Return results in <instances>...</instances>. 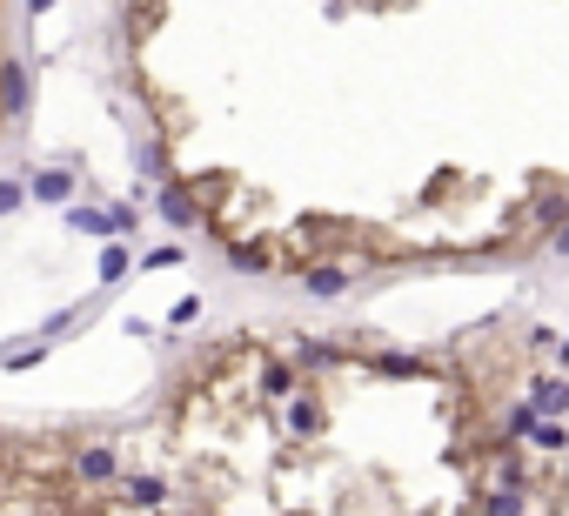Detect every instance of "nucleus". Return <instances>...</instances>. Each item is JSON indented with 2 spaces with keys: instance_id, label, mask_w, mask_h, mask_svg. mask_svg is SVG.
Here are the masks:
<instances>
[{
  "instance_id": "nucleus-1",
  "label": "nucleus",
  "mask_w": 569,
  "mask_h": 516,
  "mask_svg": "<svg viewBox=\"0 0 569 516\" xmlns=\"http://www.w3.org/2000/svg\"><path fill=\"white\" fill-rule=\"evenodd\" d=\"M322 423H329V409H322V389L315 382H302L295 396H288V436H322Z\"/></svg>"
},
{
  "instance_id": "nucleus-2",
  "label": "nucleus",
  "mask_w": 569,
  "mask_h": 516,
  "mask_svg": "<svg viewBox=\"0 0 569 516\" xmlns=\"http://www.w3.org/2000/svg\"><path fill=\"white\" fill-rule=\"evenodd\" d=\"M529 510H536V496L509 490V483H482L476 503H469V516H529Z\"/></svg>"
},
{
  "instance_id": "nucleus-3",
  "label": "nucleus",
  "mask_w": 569,
  "mask_h": 516,
  "mask_svg": "<svg viewBox=\"0 0 569 516\" xmlns=\"http://www.w3.org/2000/svg\"><path fill=\"white\" fill-rule=\"evenodd\" d=\"M349 282H355L349 262H308V269H302V289L315 295V302H335V295H349Z\"/></svg>"
},
{
  "instance_id": "nucleus-4",
  "label": "nucleus",
  "mask_w": 569,
  "mask_h": 516,
  "mask_svg": "<svg viewBox=\"0 0 569 516\" xmlns=\"http://www.w3.org/2000/svg\"><path fill=\"white\" fill-rule=\"evenodd\" d=\"M523 403L536 409V416H569V376H529Z\"/></svg>"
},
{
  "instance_id": "nucleus-5",
  "label": "nucleus",
  "mask_w": 569,
  "mask_h": 516,
  "mask_svg": "<svg viewBox=\"0 0 569 516\" xmlns=\"http://www.w3.org/2000/svg\"><path fill=\"white\" fill-rule=\"evenodd\" d=\"M74 476L81 483H121V463H114L108 443H88V449H74Z\"/></svg>"
},
{
  "instance_id": "nucleus-6",
  "label": "nucleus",
  "mask_w": 569,
  "mask_h": 516,
  "mask_svg": "<svg viewBox=\"0 0 569 516\" xmlns=\"http://www.w3.org/2000/svg\"><path fill=\"white\" fill-rule=\"evenodd\" d=\"M121 503H128V510H161V503H168V483H161V476H121Z\"/></svg>"
},
{
  "instance_id": "nucleus-7",
  "label": "nucleus",
  "mask_w": 569,
  "mask_h": 516,
  "mask_svg": "<svg viewBox=\"0 0 569 516\" xmlns=\"http://www.w3.org/2000/svg\"><path fill=\"white\" fill-rule=\"evenodd\" d=\"M161 215H168L175 228H195L201 222V195H188L181 181H161Z\"/></svg>"
},
{
  "instance_id": "nucleus-8",
  "label": "nucleus",
  "mask_w": 569,
  "mask_h": 516,
  "mask_svg": "<svg viewBox=\"0 0 569 516\" xmlns=\"http://www.w3.org/2000/svg\"><path fill=\"white\" fill-rule=\"evenodd\" d=\"M529 456H569L563 416H536V429H529Z\"/></svg>"
},
{
  "instance_id": "nucleus-9",
  "label": "nucleus",
  "mask_w": 569,
  "mask_h": 516,
  "mask_svg": "<svg viewBox=\"0 0 569 516\" xmlns=\"http://www.w3.org/2000/svg\"><path fill=\"white\" fill-rule=\"evenodd\" d=\"M221 248H228V262H235V269H248V275H268V269H275V255H268L262 242H235V235H228Z\"/></svg>"
},
{
  "instance_id": "nucleus-10",
  "label": "nucleus",
  "mask_w": 569,
  "mask_h": 516,
  "mask_svg": "<svg viewBox=\"0 0 569 516\" xmlns=\"http://www.w3.org/2000/svg\"><path fill=\"white\" fill-rule=\"evenodd\" d=\"M0 108H7V114L27 108V74H21V61H0Z\"/></svg>"
},
{
  "instance_id": "nucleus-11",
  "label": "nucleus",
  "mask_w": 569,
  "mask_h": 516,
  "mask_svg": "<svg viewBox=\"0 0 569 516\" xmlns=\"http://www.w3.org/2000/svg\"><path fill=\"white\" fill-rule=\"evenodd\" d=\"M34 195H41V202H67V195H74V175H67V168H41V175H34Z\"/></svg>"
},
{
  "instance_id": "nucleus-12",
  "label": "nucleus",
  "mask_w": 569,
  "mask_h": 516,
  "mask_svg": "<svg viewBox=\"0 0 569 516\" xmlns=\"http://www.w3.org/2000/svg\"><path fill=\"white\" fill-rule=\"evenodd\" d=\"M67 228H81V235H114V215H101V208H67Z\"/></svg>"
},
{
  "instance_id": "nucleus-13",
  "label": "nucleus",
  "mask_w": 569,
  "mask_h": 516,
  "mask_svg": "<svg viewBox=\"0 0 569 516\" xmlns=\"http://www.w3.org/2000/svg\"><path fill=\"white\" fill-rule=\"evenodd\" d=\"M121 275H128V248H108L101 255V282H121Z\"/></svg>"
},
{
  "instance_id": "nucleus-14",
  "label": "nucleus",
  "mask_w": 569,
  "mask_h": 516,
  "mask_svg": "<svg viewBox=\"0 0 569 516\" xmlns=\"http://www.w3.org/2000/svg\"><path fill=\"white\" fill-rule=\"evenodd\" d=\"M195 315H201V295H181V302H175V315H168V322H175V329H181V322H195Z\"/></svg>"
},
{
  "instance_id": "nucleus-15",
  "label": "nucleus",
  "mask_w": 569,
  "mask_h": 516,
  "mask_svg": "<svg viewBox=\"0 0 569 516\" xmlns=\"http://www.w3.org/2000/svg\"><path fill=\"white\" fill-rule=\"evenodd\" d=\"M14 208H21V188H14V181H0V215H14Z\"/></svg>"
},
{
  "instance_id": "nucleus-16",
  "label": "nucleus",
  "mask_w": 569,
  "mask_h": 516,
  "mask_svg": "<svg viewBox=\"0 0 569 516\" xmlns=\"http://www.w3.org/2000/svg\"><path fill=\"white\" fill-rule=\"evenodd\" d=\"M543 248H549V255H563V262H569V222H563V228H556V235H549V242H543Z\"/></svg>"
},
{
  "instance_id": "nucleus-17",
  "label": "nucleus",
  "mask_w": 569,
  "mask_h": 516,
  "mask_svg": "<svg viewBox=\"0 0 569 516\" xmlns=\"http://www.w3.org/2000/svg\"><path fill=\"white\" fill-rule=\"evenodd\" d=\"M563 362H569V336H563Z\"/></svg>"
},
{
  "instance_id": "nucleus-18",
  "label": "nucleus",
  "mask_w": 569,
  "mask_h": 516,
  "mask_svg": "<svg viewBox=\"0 0 569 516\" xmlns=\"http://www.w3.org/2000/svg\"><path fill=\"white\" fill-rule=\"evenodd\" d=\"M34 7H54V0H34Z\"/></svg>"
}]
</instances>
